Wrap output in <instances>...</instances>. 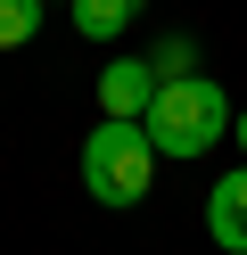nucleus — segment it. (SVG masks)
Returning a JSON list of instances; mask_svg holds the SVG:
<instances>
[{
  "instance_id": "f257e3e1",
  "label": "nucleus",
  "mask_w": 247,
  "mask_h": 255,
  "mask_svg": "<svg viewBox=\"0 0 247 255\" xmlns=\"http://www.w3.org/2000/svg\"><path fill=\"white\" fill-rule=\"evenodd\" d=\"M140 132L157 140V156H206L214 140L231 132V99L206 83V74H173V83H157Z\"/></svg>"
},
{
  "instance_id": "f03ea898",
  "label": "nucleus",
  "mask_w": 247,
  "mask_h": 255,
  "mask_svg": "<svg viewBox=\"0 0 247 255\" xmlns=\"http://www.w3.org/2000/svg\"><path fill=\"white\" fill-rule=\"evenodd\" d=\"M148 181H157V140L140 124H124V116H99L82 132V189L99 206H140Z\"/></svg>"
},
{
  "instance_id": "7ed1b4c3",
  "label": "nucleus",
  "mask_w": 247,
  "mask_h": 255,
  "mask_svg": "<svg viewBox=\"0 0 247 255\" xmlns=\"http://www.w3.org/2000/svg\"><path fill=\"white\" fill-rule=\"evenodd\" d=\"M148 99H157V66H148V58H107V66H99V116L140 124Z\"/></svg>"
},
{
  "instance_id": "20e7f679",
  "label": "nucleus",
  "mask_w": 247,
  "mask_h": 255,
  "mask_svg": "<svg viewBox=\"0 0 247 255\" xmlns=\"http://www.w3.org/2000/svg\"><path fill=\"white\" fill-rule=\"evenodd\" d=\"M206 239L223 255H247V165H231L223 181L206 189Z\"/></svg>"
},
{
  "instance_id": "39448f33",
  "label": "nucleus",
  "mask_w": 247,
  "mask_h": 255,
  "mask_svg": "<svg viewBox=\"0 0 247 255\" xmlns=\"http://www.w3.org/2000/svg\"><path fill=\"white\" fill-rule=\"evenodd\" d=\"M66 17H74L82 41H115L132 25V0H66Z\"/></svg>"
},
{
  "instance_id": "423d86ee",
  "label": "nucleus",
  "mask_w": 247,
  "mask_h": 255,
  "mask_svg": "<svg viewBox=\"0 0 247 255\" xmlns=\"http://www.w3.org/2000/svg\"><path fill=\"white\" fill-rule=\"evenodd\" d=\"M41 33V0H0V50H25Z\"/></svg>"
},
{
  "instance_id": "0eeeda50",
  "label": "nucleus",
  "mask_w": 247,
  "mask_h": 255,
  "mask_svg": "<svg viewBox=\"0 0 247 255\" xmlns=\"http://www.w3.org/2000/svg\"><path fill=\"white\" fill-rule=\"evenodd\" d=\"M148 66H157V83H173V74L190 66V41H181V33H173V41H157V58H148Z\"/></svg>"
},
{
  "instance_id": "6e6552de",
  "label": "nucleus",
  "mask_w": 247,
  "mask_h": 255,
  "mask_svg": "<svg viewBox=\"0 0 247 255\" xmlns=\"http://www.w3.org/2000/svg\"><path fill=\"white\" fill-rule=\"evenodd\" d=\"M231 140H239V156H247V107H239V116H231Z\"/></svg>"
}]
</instances>
